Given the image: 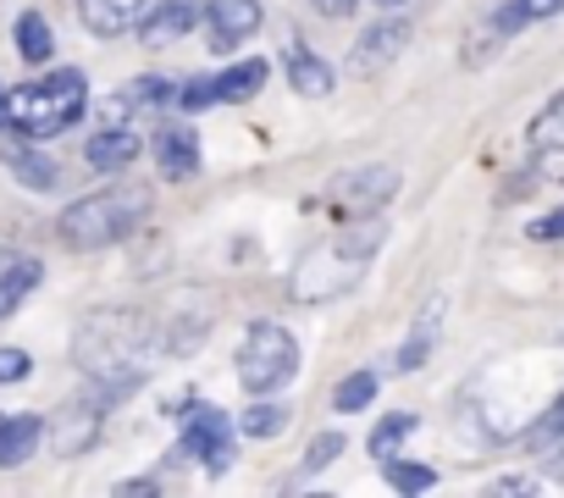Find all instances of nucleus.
I'll use <instances>...</instances> for the list:
<instances>
[{"label":"nucleus","mask_w":564,"mask_h":498,"mask_svg":"<svg viewBox=\"0 0 564 498\" xmlns=\"http://www.w3.org/2000/svg\"><path fill=\"white\" fill-rule=\"evenodd\" d=\"M117 492H161L155 476H133V481H117Z\"/></svg>","instance_id":"c9c22d12"},{"label":"nucleus","mask_w":564,"mask_h":498,"mask_svg":"<svg viewBox=\"0 0 564 498\" xmlns=\"http://www.w3.org/2000/svg\"><path fill=\"white\" fill-rule=\"evenodd\" d=\"M29 371H34L29 349H0V388H7V382H23Z\"/></svg>","instance_id":"c756f323"},{"label":"nucleus","mask_w":564,"mask_h":498,"mask_svg":"<svg viewBox=\"0 0 564 498\" xmlns=\"http://www.w3.org/2000/svg\"><path fill=\"white\" fill-rule=\"evenodd\" d=\"M0 128H7V89H0Z\"/></svg>","instance_id":"4c0bfd02"},{"label":"nucleus","mask_w":564,"mask_h":498,"mask_svg":"<svg viewBox=\"0 0 564 498\" xmlns=\"http://www.w3.org/2000/svg\"><path fill=\"white\" fill-rule=\"evenodd\" d=\"M553 476H558V481H564V448H558V454H553Z\"/></svg>","instance_id":"e433bc0d"},{"label":"nucleus","mask_w":564,"mask_h":498,"mask_svg":"<svg viewBox=\"0 0 564 498\" xmlns=\"http://www.w3.org/2000/svg\"><path fill=\"white\" fill-rule=\"evenodd\" d=\"M0 161H7V172L23 183V188H56V161L51 155H40L29 139H12V144H0Z\"/></svg>","instance_id":"dca6fc26"},{"label":"nucleus","mask_w":564,"mask_h":498,"mask_svg":"<svg viewBox=\"0 0 564 498\" xmlns=\"http://www.w3.org/2000/svg\"><path fill=\"white\" fill-rule=\"evenodd\" d=\"M271 78V62H260V56H249V62H238V67H227V73H216L210 78V89H216V100H249V95H260V84Z\"/></svg>","instance_id":"412c9836"},{"label":"nucleus","mask_w":564,"mask_h":498,"mask_svg":"<svg viewBox=\"0 0 564 498\" xmlns=\"http://www.w3.org/2000/svg\"><path fill=\"white\" fill-rule=\"evenodd\" d=\"M45 437V421L40 415H0V470L23 465Z\"/></svg>","instance_id":"6ab92c4d"},{"label":"nucleus","mask_w":564,"mask_h":498,"mask_svg":"<svg viewBox=\"0 0 564 498\" xmlns=\"http://www.w3.org/2000/svg\"><path fill=\"white\" fill-rule=\"evenodd\" d=\"M150 316L144 311H89L78 322V338H73V360L84 371H128V366H144L150 355Z\"/></svg>","instance_id":"20e7f679"},{"label":"nucleus","mask_w":564,"mask_h":498,"mask_svg":"<svg viewBox=\"0 0 564 498\" xmlns=\"http://www.w3.org/2000/svg\"><path fill=\"white\" fill-rule=\"evenodd\" d=\"M139 150H144V139H139L128 122H111V128H100V133L84 144V161H89L95 172H128V166L139 161Z\"/></svg>","instance_id":"ddd939ff"},{"label":"nucleus","mask_w":564,"mask_h":498,"mask_svg":"<svg viewBox=\"0 0 564 498\" xmlns=\"http://www.w3.org/2000/svg\"><path fill=\"white\" fill-rule=\"evenodd\" d=\"M150 216V188L144 183H106L84 199H73L56 216V232L67 249H111Z\"/></svg>","instance_id":"f03ea898"},{"label":"nucleus","mask_w":564,"mask_h":498,"mask_svg":"<svg viewBox=\"0 0 564 498\" xmlns=\"http://www.w3.org/2000/svg\"><path fill=\"white\" fill-rule=\"evenodd\" d=\"M139 12H144V0H78L84 29H89V34H100V40L128 34V23H139Z\"/></svg>","instance_id":"f3484780"},{"label":"nucleus","mask_w":564,"mask_h":498,"mask_svg":"<svg viewBox=\"0 0 564 498\" xmlns=\"http://www.w3.org/2000/svg\"><path fill=\"white\" fill-rule=\"evenodd\" d=\"M45 283V267L34 256H18V249H0V316H12L34 289Z\"/></svg>","instance_id":"2eb2a0df"},{"label":"nucleus","mask_w":564,"mask_h":498,"mask_svg":"<svg viewBox=\"0 0 564 498\" xmlns=\"http://www.w3.org/2000/svg\"><path fill=\"white\" fill-rule=\"evenodd\" d=\"M399 183H404V172H399V166L371 161V166H355V172L333 177L327 199H333V210H338V216L360 221V216H377V210H382V205L399 194Z\"/></svg>","instance_id":"423d86ee"},{"label":"nucleus","mask_w":564,"mask_h":498,"mask_svg":"<svg viewBox=\"0 0 564 498\" xmlns=\"http://www.w3.org/2000/svg\"><path fill=\"white\" fill-rule=\"evenodd\" d=\"M18 51H23V62H34V67H45V62L56 56V34H51V23H45L40 12H23V18H18Z\"/></svg>","instance_id":"5701e85b"},{"label":"nucleus","mask_w":564,"mask_h":498,"mask_svg":"<svg viewBox=\"0 0 564 498\" xmlns=\"http://www.w3.org/2000/svg\"><path fill=\"white\" fill-rule=\"evenodd\" d=\"M382 476H388V487H399V492H426V487H437V470L432 465H421V459H382Z\"/></svg>","instance_id":"b1692460"},{"label":"nucleus","mask_w":564,"mask_h":498,"mask_svg":"<svg viewBox=\"0 0 564 498\" xmlns=\"http://www.w3.org/2000/svg\"><path fill=\"white\" fill-rule=\"evenodd\" d=\"M155 161H161V177H194L199 172V139L188 128H161L155 133Z\"/></svg>","instance_id":"a211bd4d"},{"label":"nucleus","mask_w":564,"mask_h":498,"mask_svg":"<svg viewBox=\"0 0 564 498\" xmlns=\"http://www.w3.org/2000/svg\"><path fill=\"white\" fill-rule=\"evenodd\" d=\"M194 23H199L194 0H161V7L139 23V45H144V51H166V45H177L183 34H194Z\"/></svg>","instance_id":"f8f14e48"},{"label":"nucleus","mask_w":564,"mask_h":498,"mask_svg":"<svg viewBox=\"0 0 564 498\" xmlns=\"http://www.w3.org/2000/svg\"><path fill=\"white\" fill-rule=\"evenodd\" d=\"M282 67H289V84H294V95H305V100H322V95H333V84H338V73L316 56V51H289V62H282Z\"/></svg>","instance_id":"aec40b11"},{"label":"nucleus","mask_w":564,"mask_h":498,"mask_svg":"<svg viewBox=\"0 0 564 498\" xmlns=\"http://www.w3.org/2000/svg\"><path fill=\"white\" fill-rule=\"evenodd\" d=\"M553 437H564V393H558V399L547 404V415H542V421L525 432V448H547Z\"/></svg>","instance_id":"cd10ccee"},{"label":"nucleus","mask_w":564,"mask_h":498,"mask_svg":"<svg viewBox=\"0 0 564 498\" xmlns=\"http://www.w3.org/2000/svg\"><path fill=\"white\" fill-rule=\"evenodd\" d=\"M525 144H531V172L547 183H564V89L531 117Z\"/></svg>","instance_id":"6e6552de"},{"label":"nucleus","mask_w":564,"mask_h":498,"mask_svg":"<svg viewBox=\"0 0 564 498\" xmlns=\"http://www.w3.org/2000/svg\"><path fill=\"white\" fill-rule=\"evenodd\" d=\"M183 454H199L210 476L232 465V415L216 404H183Z\"/></svg>","instance_id":"0eeeda50"},{"label":"nucleus","mask_w":564,"mask_h":498,"mask_svg":"<svg viewBox=\"0 0 564 498\" xmlns=\"http://www.w3.org/2000/svg\"><path fill=\"white\" fill-rule=\"evenodd\" d=\"M84 106H89L84 73L56 67V73H45V78H34V84H23V89L7 95V122L23 139H56L73 122H84Z\"/></svg>","instance_id":"7ed1b4c3"},{"label":"nucleus","mask_w":564,"mask_h":498,"mask_svg":"<svg viewBox=\"0 0 564 498\" xmlns=\"http://www.w3.org/2000/svg\"><path fill=\"white\" fill-rule=\"evenodd\" d=\"M520 12H525L531 23H542V18H558V12H564V0H520Z\"/></svg>","instance_id":"72a5a7b5"},{"label":"nucleus","mask_w":564,"mask_h":498,"mask_svg":"<svg viewBox=\"0 0 564 498\" xmlns=\"http://www.w3.org/2000/svg\"><path fill=\"white\" fill-rule=\"evenodd\" d=\"M415 432V415L410 410H399V415H388V421H377V432H371V454L377 459H393L399 454V443Z\"/></svg>","instance_id":"393cba45"},{"label":"nucleus","mask_w":564,"mask_h":498,"mask_svg":"<svg viewBox=\"0 0 564 498\" xmlns=\"http://www.w3.org/2000/svg\"><path fill=\"white\" fill-rule=\"evenodd\" d=\"M172 84L166 78H133V84H122L111 100H106V122H128V117H139V111H166L172 106Z\"/></svg>","instance_id":"4468645a"},{"label":"nucleus","mask_w":564,"mask_h":498,"mask_svg":"<svg viewBox=\"0 0 564 498\" xmlns=\"http://www.w3.org/2000/svg\"><path fill=\"white\" fill-rule=\"evenodd\" d=\"M404 45H410V23H404V18H382V23H371V29L355 40L349 67H355L360 78H371V73L393 67V56H404Z\"/></svg>","instance_id":"9d476101"},{"label":"nucleus","mask_w":564,"mask_h":498,"mask_svg":"<svg viewBox=\"0 0 564 498\" xmlns=\"http://www.w3.org/2000/svg\"><path fill=\"white\" fill-rule=\"evenodd\" d=\"M338 454H344V432H322V437L305 448V459H300V465H305V470H322V465H333Z\"/></svg>","instance_id":"c85d7f7f"},{"label":"nucleus","mask_w":564,"mask_h":498,"mask_svg":"<svg viewBox=\"0 0 564 498\" xmlns=\"http://www.w3.org/2000/svg\"><path fill=\"white\" fill-rule=\"evenodd\" d=\"M238 382L254 393V399H265V393H276V388H289L294 377H300V344H294V333L289 327H276V322H254L249 333H243V344H238Z\"/></svg>","instance_id":"39448f33"},{"label":"nucleus","mask_w":564,"mask_h":498,"mask_svg":"<svg viewBox=\"0 0 564 498\" xmlns=\"http://www.w3.org/2000/svg\"><path fill=\"white\" fill-rule=\"evenodd\" d=\"M377 243H382V221H377V216H360V227H349V232H338V238L305 249L300 267H294V300L316 305V300H333V294L355 289L360 272H366L371 256H377Z\"/></svg>","instance_id":"f257e3e1"},{"label":"nucleus","mask_w":564,"mask_h":498,"mask_svg":"<svg viewBox=\"0 0 564 498\" xmlns=\"http://www.w3.org/2000/svg\"><path fill=\"white\" fill-rule=\"evenodd\" d=\"M525 23H531V18L520 12V0H509V7H498V12H492V34H520Z\"/></svg>","instance_id":"2f4dec72"},{"label":"nucleus","mask_w":564,"mask_h":498,"mask_svg":"<svg viewBox=\"0 0 564 498\" xmlns=\"http://www.w3.org/2000/svg\"><path fill=\"white\" fill-rule=\"evenodd\" d=\"M377 7H388V12H393V7H404V0H377Z\"/></svg>","instance_id":"58836bf2"},{"label":"nucleus","mask_w":564,"mask_h":498,"mask_svg":"<svg viewBox=\"0 0 564 498\" xmlns=\"http://www.w3.org/2000/svg\"><path fill=\"white\" fill-rule=\"evenodd\" d=\"M100 421H106V410L84 393V399H73L67 410H56V415L45 421V437H51V448H56L62 459H73V454H84V448L100 437Z\"/></svg>","instance_id":"1a4fd4ad"},{"label":"nucleus","mask_w":564,"mask_h":498,"mask_svg":"<svg viewBox=\"0 0 564 498\" xmlns=\"http://www.w3.org/2000/svg\"><path fill=\"white\" fill-rule=\"evenodd\" d=\"M443 311H448V305H443V294H437V300H426V311H421V316H415V327H410V344L399 349V371H415V366L432 355L437 327H443Z\"/></svg>","instance_id":"4be33fe9"},{"label":"nucleus","mask_w":564,"mask_h":498,"mask_svg":"<svg viewBox=\"0 0 564 498\" xmlns=\"http://www.w3.org/2000/svg\"><path fill=\"white\" fill-rule=\"evenodd\" d=\"M205 18H210V29H205L210 51L227 56V51H238V45L260 29V0H210Z\"/></svg>","instance_id":"9b49d317"},{"label":"nucleus","mask_w":564,"mask_h":498,"mask_svg":"<svg viewBox=\"0 0 564 498\" xmlns=\"http://www.w3.org/2000/svg\"><path fill=\"white\" fill-rule=\"evenodd\" d=\"M531 238H536V243H558V238H564V205L547 210L542 221H531Z\"/></svg>","instance_id":"473e14b6"},{"label":"nucleus","mask_w":564,"mask_h":498,"mask_svg":"<svg viewBox=\"0 0 564 498\" xmlns=\"http://www.w3.org/2000/svg\"><path fill=\"white\" fill-rule=\"evenodd\" d=\"M243 437H276L282 426H289V410H282V404H265V399H254L249 410H243Z\"/></svg>","instance_id":"a878e982"},{"label":"nucleus","mask_w":564,"mask_h":498,"mask_svg":"<svg viewBox=\"0 0 564 498\" xmlns=\"http://www.w3.org/2000/svg\"><path fill=\"white\" fill-rule=\"evenodd\" d=\"M210 100H216L210 78H194V84H183V89H177V106H183V111H205Z\"/></svg>","instance_id":"7c9ffc66"},{"label":"nucleus","mask_w":564,"mask_h":498,"mask_svg":"<svg viewBox=\"0 0 564 498\" xmlns=\"http://www.w3.org/2000/svg\"><path fill=\"white\" fill-rule=\"evenodd\" d=\"M371 399H377V377H371V371H355V377H344V382L333 388V404H338L344 415H349V410H366Z\"/></svg>","instance_id":"bb28decb"},{"label":"nucleus","mask_w":564,"mask_h":498,"mask_svg":"<svg viewBox=\"0 0 564 498\" xmlns=\"http://www.w3.org/2000/svg\"><path fill=\"white\" fill-rule=\"evenodd\" d=\"M355 7H360V0H316V12H322V18H349Z\"/></svg>","instance_id":"f704fd0d"}]
</instances>
